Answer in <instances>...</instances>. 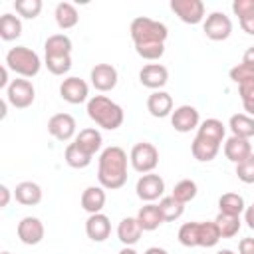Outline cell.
I'll return each mask as SVG.
<instances>
[{"instance_id": "b9f144b4", "label": "cell", "mask_w": 254, "mask_h": 254, "mask_svg": "<svg viewBox=\"0 0 254 254\" xmlns=\"http://www.w3.org/2000/svg\"><path fill=\"white\" fill-rule=\"evenodd\" d=\"M236 175L246 185H252L254 183V153L248 159H244L242 163L236 165Z\"/></svg>"}, {"instance_id": "4dcf8cb0", "label": "cell", "mask_w": 254, "mask_h": 254, "mask_svg": "<svg viewBox=\"0 0 254 254\" xmlns=\"http://www.w3.org/2000/svg\"><path fill=\"white\" fill-rule=\"evenodd\" d=\"M22 34V22L18 16L14 14H2L0 18V38L6 42H12L16 38H20Z\"/></svg>"}, {"instance_id": "277c9868", "label": "cell", "mask_w": 254, "mask_h": 254, "mask_svg": "<svg viewBox=\"0 0 254 254\" xmlns=\"http://www.w3.org/2000/svg\"><path fill=\"white\" fill-rule=\"evenodd\" d=\"M6 67L12 69L14 73H18L20 77H34V75H38L42 62L34 50H30L26 46H16L6 54Z\"/></svg>"}, {"instance_id": "f6af8a7d", "label": "cell", "mask_w": 254, "mask_h": 254, "mask_svg": "<svg viewBox=\"0 0 254 254\" xmlns=\"http://www.w3.org/2000/svg\"><path fill=\"white\" fill-rule=\"evenodd\" d=\"M240 28H242L246 34L254 36V14L248 16V18H242V20H240Z\"/></svg>"}, {"instance_id": "f907efd6", "label": "cell", "mask_w": 254, "mask_h": 254, "mask_svg": "<svg viewBox=\"0 0 254 254\" xmlns=\"http://www.w3.org/2000/svg\"><path fill=\"white\" fill-rule=\"evenodd\" d=\"M143 254H169L165 248H159V246H151V248H147Z\"/></svg>"}, {"instance_id": "9a60e30c", "label": "cell", "mask_w": 254, "mask_h": 254, "mask_svg": "<svg viewBox=\"0 0 254 254\" xmlns=\"http://www.w3.org/2000/svg\"><path fill=\"white\" fill-rule=\"evenodd\" d=\"M139 81H141L145 87L159 91V89L169 81V71H167V67L161 65V64H147V65H143L141 71H139Z\"/></svg>"}, {"instance_id": "74e56055", "label": "cell", "mask_w": 254, "mask_h": 254, "mask_svg": "<svg viewBox=\"0 0 254 254\" xmlns=\"http://www.w3.org/2000/svg\"><path fill=\"white\" fill-rule=\"evenodd\" d=\"M14 10L28 20H34L40 12H42V0H16L14 2Z\"/></svg>"}, {"instance_id": "ffe728a7", "label": "cell", "mask_w": 254, "mask_h": 254, "mask_svg": "<svg viewBox=\"0 0 254 254\" xmlns=\"http://www.w3.org/2000/svg\"><path fill=\"white\" fill-rule=\"evenodd\" d=\"M105 206V190L103 187H87L81 192V208L89 214L101 212Z\"/></svg>"}, {"instance_id": "484cf974", "label": "cell", "mask_w": 254, "mask_h": 254, "mask_svg": "<svg viewBox=\"0 0 254 254\" xmlns=\"http://www.w3.org/2000/svg\"><path fill=\"white\" fill-rule=\"evenodd\" d=\"M54 16H56V24L62 30H69L79 22V14H77L75 6L69 4V2H60L56 6V14Z\"/></svg>"}, {"instance_id": "d6a6232c", "label": "cell", "mask_w": 254, "mask_h": 254, "mask_svg": "<svg viewBox=\"0 0 254 254\" xmlns=\"http://www.w3.org/2000/svg\"><path fill=\"white\" fill-rule=\"evenodd\" d=\"M216 226H218V232H220V238H232L238 234L240 230V216H232V214H224V212H218V216L214 218Z\"/></svg>"}, {"instance_id": "db71d44e", "label": "cell", "mask_w": 254, "mask_h": 254, "mask_svg": "<svg viewBox=\"0 0 254 254\" xmlns=\"http://www.w3.org/2000/svg\"><path fill=\"white\" fill-rule=\"evenodd\" d=\"M2 254H12V252H8V250H4V252H2Z\"/></svg>"}, {"instance_id": "8fae6325", "label": "cell", "mask_w": 254, "mask_h": 254, "mask_svg": "<svg viewBox=\"0 0 254 254\" xmlns=\"http://www.w3.org/2000/svg\"><path fill=\"white\" fill-rule=\"evenodd\" d=\"M60 95L62 99H65L67 103L71 105H77V103H83L89 95V87L87 83L81 79V77H67L62 81L60 85Z\"/></svg>"}, {"instance_id": "44dd1931", "label": "cell", "mask_w": 254, "mask_h": 254, "mask_svg": "<svg viewBox=\"0 0 254 254\" xmlns=\"http://www.w3.org/2000/svg\"><path fill=\"white\" fill-rule=\"evenodd\" d=\"M141 234H143V228H141L139 220L133 218V216L123 218V220L119 222V226H117V238H119L125 246H133V244H137L139 238H141Z\"/></svg>"}, {"instance_id": "30bf717a", "label": "cell", "mask_w": 254, "mask_h": 254, "mask_svg": "<svg viewBox=\"0 0 254 254\" xmlns=\"http://www.w3.org/2000/svg\"><path fill=\"white\" fill-rule=\"evenodd\" d=\"M75 119L69 113H56L48 121V133L58 141H69L75 135Z\"/></svg>"}, {"instance_id": "52a82bcc", "label": "cell", "mask_w": 254, "mask_h": 254, "mask_svg": "<svg viewBox=\"0 0 254 254\" xmlns=\"http://www.w3.org/2000/svg\"><path fill=\"white\" fill-rule=\"evenodd\" d=\"M202 30H204L206 38H210L214 42H222V40H226L230 36L232 22H230V18L224 12H212V14L206 16Z\"/></svg>"}, {"instance_id": "681fc988", "label": "cell", "mask_w": 254, "mask_h": 254, "mask_svg": "<svg viewBox=\"0 0 254 254\" xmlns=\"http://www.w3.org/2000/svg\"><path fill=\"white\" fill-rule=\"evenodd\" d=\"M6 85H10V83H8V67L4 65L0 69V87H6Z\"/></svg>"}, {"instance_id": "e575fe53", "label": "cell", "mask_w": 254, "mask_h": 254, "mask_svg": "<svg viewBox=\"0 0 254 254\" xmlns=\"http://www.w3.org/2000/svg\"><path fill=\"white\" fill-rule=\"evenodd\" d=\"M171 196H175V198H177L179 202H183V204L190 202V200L196 196V183L190 181V179H183V181H179V183L175 185Z\"/></svg>"}, {"instance_id": "7dc6e473", "label": "cell", "mask_w": 254, "mask_h": 254, "mask_svg": "<svg viewBox=\"0 0 254 254\" xmlns=\"http://www.w3.org/2000/svg\"><path fill=\"white\" fill-rule=\"evenodd\" d=\"M242 62H244V64H248V65H254V46H250V48L244 52Z\"/></svg>"}, {"instance_id": "ba28073f", "label": "cell", "mask_w": 254, "mask_h": 254, "mask_svg": "<svg viewBox=\"0 0 254 254\" xmlns=\"http://www.w3.org/2000/svg\"><path fill=\"white\" fill-rule=\"evenodd\" d=\"M171 10L185 24H198L204 18V2L202 0H171Z\"/></svg>"}, {"instance_id": "7bdbcfd3", "label": "cell", "mask_w": 254, "mask_h": 254, "mask_svg": "<svg viewBox=\"0 0 254 254\" xmlns=\"http://www.w3.org/2000/svg\"><path fill=\"white\" fill-rule=\"evenodd\" d=\"M232 12L238 16V20L252 16L254 14V0H234L232 2Z\"/></svg>"}, {"instance_id": "1f68e13d", "label": "cell", "mask_w": 254, "mask_h": 254, "mask_svg": "<svg viewBox=\"0 0 254 254\" xmlns=\"http://www.w3.org/2000/svg\"><path fill=\"white\" fill-rule=\"evenodd\" d=\"M64 159H65V163H67L71 169H85V167L91 163V155H87L85 151H81L75 141L65 147Z\"/></svg>"}, {"instance_id": "d4e9b609", "label": "cell", "mask_w": 254, "mask_h": 254, "mask_svg": "<svg viewBox=\"0 0 254 254\" xmlns=\"http://www.w3.org/2000/svg\"><path fill=\"white\" fill-rule=\"evenodd\" d=\"M228 127L232 131V135L242 137V139H250L254 137V117L246 115V113H236L230 117Z\"/></svg>"}, {"instance_id": "e0dca14e", "label": "cell", "mask_w": 254, "mask_h": 254, "mask_svg": "<svg viewBox=\"0 0 254 254\" xmlns=\"http://www.w3.org/2000/svg\"><path fill=\"white\" fill-rule=\"evenodd\" d=\"M224 155H226L228 161H232V163L238 165V163H242L244 159H248L252 155V145H250L248 139H242V137L232 135L224 143Z\"/></svg>"}, {"instance_id": "7a4b0ae2", "label": "cell", "mask_w": 254, "mask_h": 254, "mask_svg": "<svg viewBox=\"0 0 254 254\" xmlns=\"http://www.w3.org/2000/svg\"><path fill=\"white\" fill-rule=\"evenodd\" d=\"M87 115L91 121H95V125L109 129V131L121 127V123L125 119L121 105L111 101L107 95H93L87 101Z\"/></svg>"}, {"instance_id": "3957f363", "label": "cell", "mask_w": 254, "mask_h": 254, "mask_svg": "<svg viewBox=\"0 0 254 254\" xmlns=\"http://www.w3.org/2000/svg\"><path fill=\"white\" fill-rule=\"evenodd\" d=\"M129 32H131V40L135 46H139V44H165V40L169 36V30L163 22L151 20L147 16H137L131 22Z\"/></svg>"}, {"instance_id": "836d02e7", "label": "cell", "mask_w": 254, "mask_h": 254, "mask_svg": "<svg viewBox=\"0 0 254 254\" xmlns=\"http://www.w3.org/2000/svg\"><path fill=\"white\" fill-rule=\"evenodd\" d=\"M220 240V232L216 222H198V246L202 248H212Z\"/></svg>"}, {"instance_id": "5bb4252c", "label": "cell", "mask_w": 254, "mask_h": 254, "mask_svg": "<svg viewBox=\"0 0 254 254\" xmlns=\"http://www.w3.org/2000/svg\"><path fill=\"white\" fill-rule=\"evenodd\" d=\"M91 83L97 91H111L117 85V69L111 64H97L91 67Z\"/></svg>"}, {"instance_id": "c3c4849f", "label": "cell", "mask_w": 254, "mask_h": 254, "mask_svg": "<svg viewBox=\"0 0 254 254\" xmlns=\"http://www.w3.org/2000/svg\"><path fill=\"white\" fill-rule=\"evenodd\" d=\"M0 192H2V202H0V206H8V202H10V190H8V187H6V185H0Z\"/></svg>"}, {"instance_id": "d6986e66", "label": "cell", "mask_w": 254, "mask_h": 254, "mask_svg": "<svg viewBox=\"0 0 254 254\" xmlns=\"http://www.w3.org/2000/svg\"><path fill=\"white\" fill-rule=\"evenodd\" d=\"M218 149H220V143H214L206 137H200L196 135L192 139V145H190V153L196 161H202V163H208L212 161L216 155H218Z\"/></svg>"}, {"instance_id": "5b68a950", "label": "cell", "mask_w": 254, "mask_h": 254, "mask_svg": "<svg viewBox=\"0 0 254 254\" xmlns=\"http://www.w3.org/2000/svg\"><path fill=\"white\" fill-rule=\"evenodd\" d=\"M129 161H131V167L137 173L147 175V173H153L155 167L159 165V151L153 143L141 141V143L133 145V149L129 153Z\"/></svg>"}, {"instance_id": "ac0fdd59", "label": "cell", "mask_w": 254, "mask_h": 254, "mask_svg": "<svg viewBox=\"0 0 254 254\" xmlns=\"http://www.w3.org/2000/svg\"><path fill=\"white\" fill-rule=\"evenodd\" d=\"M147 109L153 117H167L173 113V97L167 91H153L147 99Z\"/></svg>"}, {"instance_id": "603a6c76", "label": "cell", "mask_w": 254, "mask_h": 254, "mask_svg": "<svg viewBox=\"0 0 254 254\" xmlns=\"http://www.w3.org/2000/svg\"><path fill=\"white\" fill-rule=\"evenodd\" d=\"M135 218L139 220V224H141L143 232L155 230V228H159V226L165 222V220H163V216H161V212H159V206H157V204H153V202H147L145 206H141Z\"/></svg>"}, {"instance_id": "816d5d0a", "label": "cell", "mask_w": 254, "mask_h": 254, "mask_svg": "<svg viewBox=\"0 0 254 254\" xmlns=\"http://www.w3.org/2000/svg\"><path fill=\"white\" fill-rule=\"evenodd\" d=\"M117 254H139L135 248H131V246H125V248H121Z\"/></svg>"}, {"instance_id": "8992f818", "label": "cell", "mask_w": 254, "mask_h": 254, "mask_svg": "<svg viewBox=\"0 0 254 254\" xmlns=\"http://www.w3.org/2000/svg\"><path fill=\"white\" fill-rule=\"evenodd\" d=\"M34 97H36V89L32 85L30 79L26 77H18V79H12L10 85L6 87V99L10 101V105H14L16 109H26L34 103Z\"/></svg>"}, {"instance_id": "9c48e42d", "label": "cell", "mask_w": 254, "mask_h": 254, "mask_svg": "<svg viewBox=\"0 0 254 254\" xmlns=\"http://www.w3.org/2000/svg\"><path fill=\"white\" fill-rule=\"evenodd\" d=\"M137 196L145 202H153L157 200L159 196H163L165 192V181L155 175V173H147V175H141V179L137 181Z\"/></svg>"}, {"instance_id": "bcb514c9", "label": "cell", "mask_w": 254, "mask_h": 254, "mask_svg": "<svg viewBox=\"0 0 254 254\" xmlns=\"http://www.w3.org/2000/svg\"><path fill=\"white\" fill-rule=\"evenodd\" d=\"M244 222L248 224V228L254 230V204L246 206V210H244Z\"/></svg>"}, {"instance_id": "f5cc1de1", "label": "cell", "mask_w": 254, "mask_h": 254, "mask_svg": "<svg viewBox=\"0 0 254 254\" xmlns=\"http://www.w3.org/2000/svg\"><path fill=\"white\" fill-rule=\"evenodd\" d=\"M216 254H234V252H232V250H228V248H224V250H218Z\"/></svg>"}, {"instance_id": "4fadbf2b", "label": "cell", "mask_w": 254, "mask_h": 254, "mask_svg": "<svg viewBox=\"0 0 254 254\" xmlns=\"http://www.w3.org/2000/svg\"><path fill=\"white\" fill-rule=\"evenodd\" d=\"M18 238H20V242H24L28 246L40 244L42 238H44V224H42V220L36 218V216H24L18 222Z\"/></svg>"}, {"instance_id": "7402d4cb", "label": "cell", "mask_w": 254, "mask_h": 254, "mask_svg": "<svg viewBox=\"0 0 254 254\" xmlns=\"http://www.w3.org/2000/svg\"><path fill=\"white\" fill-rule=\"evenodd\" d=\"M14 196H16V200H18L20 204H24V206H34V204H38V202L42 200V189H40V185H36V183H32V181H24V183L16 185Z\"/></svg>"}, {"instance_id": "7c38bea8", "label": "cell", "mask_w": 254, "mask_h": 254, "mask_svg": "<svg viewBox=\"0 0 254 254\" xmlns=\"http://www.w3.org/2000/svg\"><path fill=\"white\" fill-rule=\"evenodd\" d=\"M198 111L192 105H181L171 113V125L175 127V131L179 133H189L194 127H198Z\"/></svg>"}, {"instance_id": "6da1fadb", "label": "cell", "mask_w": 254, "mask_h": 254, "mask_svg": "<svg viewBox=\"0 0 254 254\" xmlns=\"http://www.w3.org/2000/svg\"><path fill=\"white\" fill-rule=\"evenodd\" d=\"M97 181L103 189H121L127 183V153L111 145L101 151L99 155V167H97Z\"/></svg>"}, {"instance_id": "8d00e7d4", "label": "cell", "mask_w": 254, "mask_h": 254, "mask_svg": "<svg viewBox=\"0 0 254 254\" xmlns=\"http://www.w3.org/2000/svg\"><path fill=\"white\" fill-rule=\"evenodd\" d=\"M179 242L183 246H198V222H185L179 228Z\"/></svg>"}, {"instance_id": "4316f807", "label": "cell", "mask_w": 254, "mask_h": 254, "mask_svg": "<svg viewBox=\"0 0 254 254\" xmlns=\"http://www.w3.org/2000/svg\"><path fill=\"white\" fill-rule=\"evenodd\" d=\"M71 40L65 34H54L46 40V56H71Z\"/></svg>"}, {"instance_id": "f1b7e54d", "label": "cell", "mask_w": 254, "mask_h": 254, "mask_svg": "<svg viewBox=\"0 0 254 254\" xmlns=\"http://www.w3.org/2000/svg\"><path fill=\"white\" fill-rule=\"evenodd\" d=\"M218 208H220V212H224V214L240 216V214L246 210V204H244V198H242L238 192H224V194L218 198Z\"/></svg>"}, {"instance_id": "d590c367", "label": "cell", "mask_w": 254, "mask_h": 254, "mask_svg": "<svg viewBox=\"0 0 254 254\" xmlns=\"http://www.w3.org/2000/svg\"><path fill=\"white\" fill-rule=\"evenodd\" d=\"M44 64L54 75H64L71 69V56H46Z\"/></svg>"}, {"instance_id": "ab89813d", "label": "cell", "mask_w": 254, "mask_h": 254, "mask_svg": "<svg viewBox=\"0 0 254 254\" xmlns=\"http://www.w3.org/2000/svg\"><path fill=\"white\" fill-rule=\"evenodd\" d=\"M230 79L236 83V85H242L250 79H254V65H248V64H238L230 69Z\"/></svg>"}, {"instance_id": "83f0119b", "label": "cell", "mask_w": 254, "mask_h": 254, "mask_svg": "<svg viewBox=\"0 0 254 254\" xmlns=\"http://www.w3.org/2000/svg\"><path fill=\"white\" fill-rule=\"evenodd\" d=\"M224 133H226L224 123H222L220 119L210 117V119H204V121L198 125V133H196V135L206 137V139H210V141H214V143H222Z\"/></svg>"}, {"instance_id": "ee69618b", "label": "cell", "mask_w": 254, "mask_h": 254, "mask_svg": "<svg viewBox=\"0 0 254 254\" xmlns=\"http://www.w3.org/2000/svg\"><path fill=\"white\" fill-rule=\"evenodd\" d=\"M240 254H254V238H242L238 244Z\"/></svg>"}, {"instance_id": "f35d334b", "label": "cell", "mask_w": 254, "mask_h": 254, "mask_svg": "<svg viewBox=\"0 0 254 254\" xmlns=\"http://www.w3.org/2000/svg\"><path fill=\"white\" fill-rule=\"evenodd\" d=\"M238 95H240V101H242L246 115L254 117V79L238 85Z\"/></svg>"}, {"instance_id": "cb8c5ba5", "label": "cell", "mask_w": 254, "mask_h": 254, "mask_svg": "<svg viewBox=\"0 0 254 254\" xmlns=\"http://www.w3.org/2000/svg\"><path fill=\"white\" fill-rule=\"evenodd\" d=\"M75 143L81 151H85L87 155H95L99 149H101V133L93 127H87V129H81L75 137Z\"/></svg>"}, {"instance_id": "60d3db41", "label": "cell", "mask_w": 254, "mask_h": 254, "mask_svg": "<svg viewBox=\"0 0 254 254\" xmlns=\"http://www.w3.org/2000/svg\"><path fill=\"white\" fill-rule=\"evenodd\" d=\"M135 52L143 60H159L165 54V44H139L135 46Z\"/></svg>"}, {"instance_id": "2e32d148", "label": "cell", "mask_w": 254, "mask_h": 254, "mask_svg": "<svg viewBox=\"0 0 254 254\" xmlns=\"http://www.w3.org/2000/svg\"><path fill=\"white\" fill-rule=\"evenodd\" d=\"M85 234L93 240V242H103L109 238L111 234V222L103 212L97 214H89V218L85 220Z\"/></svg>"}, {"instance_id": "f546056e", "label": "cell", "mask_w": 254, "mask_h": 254, "mask_svg": "<svg viewBox=\"0 0 254 254\" xmlns=\"http://www.w3.org/2000/svg\"><path fill=\"white\" fill-rule=\"evenodd\" d=\"M157 206H159V212H161L165 222H173V220L181 218L185 212V204L179 202L175 196H163Z\"/></svg>"}]
</instances>
